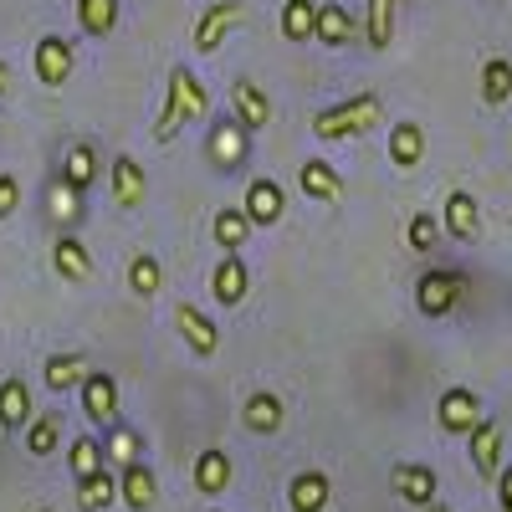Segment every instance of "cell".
<instances>
[{
  "instance_id": "cell-30",
  "label": "cell",
  "mask_w": 512,
  "mask_h": 512,
  "mask_svg": "<svg viewBox=\"0 0 512 512\" xmlns=\"http://www.w3.org/2000/svg\"><path fill=\"white\" fill-rule=\"evenodd\" d=\"M77 21L88 36H108L118 26V0H77Z\"/></svg>"
},
{
  "instance_id": "cell-29",
  "label": "cell",
  "mask_w": 512,
  "mask_h": 512,
  "mask_svg": "<svg viewBox=\"0 0 512 512\" xmlns=\"http://www.w3.org/2000/svg\"><path fill=\"white\" fill-rule=\"evenodd\" d=\"M395 11H400V0H369V47L384 52L395 41Z\"/></svg>"
},
{
  "instance_id": "cell-32",
  "label": "cell",
  "mask_w": 512,
  "mask_h": 512,
  "mask_svg": "<svg viewBox=\"0 0 512 512\" xmlns=\"http://www.w3.org/2000/svg\"><path fill=\"white\" fill-rule=\"evenodd\" d=\"M210 231H216V241H221L226 251H241L246 236H251V221H246V210H241V205H231V210H221V216L210 221Z\"/></svg>"
},
{
  "instance_id": "cell-42",
  "label": "cell",
  "mask_w": 512,
  "mask_h": 512,
  "mask_svg": "<svg viewBox=\"0 0 512 512\" xmlns=\"http://www.w3.org/2000/svg\"><path fill=\"white\" fill-rule=\"evenodd\" d=\"M6 93H11V67L0 62V98H6Z\"/></svg>"
},
{
  "instance_id": "cell-25",
  "label": "cell",
  "mask_w": 512,
  "mask_h": 512,
  "mask_svg": "<svg viewBox=\"0 0 512 512\" xmlns=\"http://www.w3.org/2000/svg\"><path fill=\"white\" fill-rule=\"evenodd\" d=\"M241 415H246V425H251V431L272 436L277 425H282V415H287V410H282V395H272V390H256V395L246 400V410H241Z\"/></svg>"
},
{
  "instance_id": "cell-33",
  "label": "cell",
  "mask_w": 512,
  "mask_h": 512,
  "mask_svg": "<svg viewBox=\"0 0 512 512\" xmlns=\"http://www.w3.org/2000/svg\"><path fill=\"white\" fill-rule=\"evenodd\" d=\"M313 16H318L313 0H287L282 6V36L287 41H313Z\"/></svg>"
},
{
  "instance_id": "cell-34",
  "label": "cell",
  "mask_w": 512,
  "mask_h": 512,
  "mask_svg": "<svg viewBox=\"0 0 512 512\" xmlns=\"http://www.w3.org/2000/svg\"><path fill=\"white\" fill-rule=\"evenodd\" d=\"M405 241H410V251H436L441 221L431 216V210H420V216H410V226H405Z\"/></svg>"
},
{
  "instance_id": "cell-27",
  "label": "cell",
  "mask_w": 512,
  "mask_h": 512,
  "mask_svg": "<svg viewBox=\"0 0 512 512\" xmlns=\"http://www.w3.org/2000/svg\"><path fill=\"white\" fill-rule=\"evenodd\" d=\"M62 180H67L72 190H88V185L98 180V149H93V144H72V154H67V169H62Z\"/></svg>"
},
{
  "instance_id": "cell-22",
  "label": "cell",
  "mask_w": 512,
  "mask_h": 512,
  "mask_svg": "<svg viewBox=\"0 0 512 512\" xmlns=\"http://www.w3.org/2000/svg\"><path fill=\"white\" fill-rule=\"evenodd\" d=\"M420 159H425V128L420 123H395L390 128V164L415 169Z\"/></svg>"
},
{
  "instance_id": "cell-18",
  "label": "cell",
  "mask_w": 512,
  "mask_h": 512,
  "mask_svg": "<svg viewBox=\"0 0 512 512\" xmlns=\"http://www.w3.org/2000/svg\"><path fill=\"white\" fill-rule=\"evenodd\" d=\"M118 497H123L128 507H134V512L154 507L159 487H154V472H149V466H139V461H128V466H123V477H118Z\"/></svg>"
},
{
  "instance_id": "cell-2",
  "label": "cell",
  "mask_w": 512,
  "mask_h": 512,
  "mask_svg": "<svg viewBox=\"0 0 512 512\" xmlns=\"http://www.w3.org/2000/svg\"><path fill=\"white\" fill-rule=\"evenodd\" d=\"M205 113H210V98H205V88H200V77H195L190 67H175V77H169V103H164V113H159L154 134L169 139V134H180L185 123L205 118Z\"/></svg>"
},
{
  "instance_id": "cell-12",
  "label": "cell",
  "mask_w": 512,
  "mask_h": 512,
  "mask_svg": "<svg viewBox=\"0 0 512 512\" xmlns=\"http://www.w3.org/2000/svg\"><path fill=\"white\" fill-rule=\"evenodd\" d=\"M328 497H333L328 472H297V477H292V487H287L292 512H323V507H328Z\"/></svg>"
},
{
  "instance_id": "cell-37",
  "label": "cell",
  "mask_w": 512,
  "mask_h": 512,
  "mask_svg": "<svg viewBox=\"0 0 512 512\" xmlns=\"http://www.w3.org/2000/svg\"><path fill=\"white\" fill-rule=\"evenodd\" d=\"M67 461H72V477H88V472H98V466H103V446L82 436V441H72V456Z\"/></svg>"
},
{
  "instance_id": "cell-20",
  "label": "cell",
  "mask_w": 512,
  "mask_h": 512,
  "mask_svg": "<svg viewBox=\"0 0 512 512\" xmlns=\"http://www.w3.org/2000/svg\"><path fill=\"white\" fill-rule=\"evenodd\" d=\"M231 103H236V118L251 128V134L272 123V103H267V93L256 88V82H236V88H231Z\"/></svg>"
},
{
  "instance_id": "cell-21",
  "label": "cell",
  "mask_w": 512,
  "mask_h": 512,
  "mask_svg": "<svg viewBox=\"0 0 512 512\" xmlns=\"http://www.w3.org/2000/svg\"><path fill=\"white\" fill-rule=\"evenodd\" d=\"M226 487H231V456H226V451H200V456H195V492L216 497V492H226Z\"/></svg>"
},
{
  "instance_id": "cell-38",
  "label": "cell",
  "mask_w": 512,
  "mask_h": 512,
  "mask_svg": "<svg viewBox=\"0 0 512 512\" xmlns=\"http://www.w3.org/2000/svg\"><path fill=\"white\" fill-rule=\"evenodd\" d=\"M72 195H77V190L62 180L57 195H52V216H57V221H77V200H72Z\"/></svg>"
},
{
  "instance_id": "cell-43",
  "label": "cell",
  "mask_w": 512,
  "mask_h": 512,
  "mask_svg": "<svg viewBox=\"0 0 512 512\" xmlns=\"http://www.w3.org/2000/svg\"><path fill=\"white\" fill-rule=\"evenodd\" d=\"M425 512H451V507H436V502H431V507H425Z\"/></svg>"
},
{
  "instance_id": "cell-15",
  "label": "cell",
  "mask_w": 512,
  "mask_h": 512,
  "mask_svg": "<svg viewBox=\"0 0 512 512\" xmlns=\"http://www.w3.org/2000/svg\"><path fill=\"white\" fill-rule=\"evenodd\" d=\"M297 185H303L308 200H338L344 195V175H338L328 159H308L303 169H297Z\"/></svg>"
},
{
  "instance_id": "cell-9",
  "label": "cell",
  "mask_w": 512,
  "mask_h": 512,
  "mask_svg": "<svg viewBox=\"0 0 512 512\" xmlns=\"http://www.w3.org/2000/svg\"><path fill=\"white\" fill-rule=\"evenodd\" d=\"M36 77L47 82V88H62V82L72 77V41L62 36H47L36 47Z\"/></svg>"
},
{
  "instance_id": "cell-4",
  "label": "cell",
  "mask_w": 512,
  "mask_h": 512,
  "mask_svg": "<svg viewBox=\"0 0 512 512\" xmlns=\"http://www.w3.org/2000/svg\"><path fill=\"white\" fill-rule=\"evenodd\" d=\"M246 16H251L246 0H216V6L200 16V26H195V52H216Z\"/></svg>"
},
{
  "instance_id": "cell-6",
  "label": "cell",
  "mask_w": 512,
  "mask_h": 512,
  "mask_svg": "<svg viewBox=\"0 0 512 512\" xmlns=\"http://www.w3.org/2000/svg\"><path fill=\"white\" fill-rule=\"evenodd\" d=\"M436 420H441V431H446V436H466V431H472V425L482 420V400H477L472 390H461V384H456V390L441 395Z\"/></svg>"
},
{
  "instance_id": "cell-7",
  "label": "cell",
  "mask_w": 512,
  "mask_h": 512,
  "mask_svg": "<svg viewBox=\"0 0 512 512\" xmlns=\"http://www.w3.org/2000/svg\"><path fill=\"white\" fill-rule=\"evenodd\" d=\"M466 441H472V466H477V477H497V466H502V425L497 420H477L472 431H466Z\"/></svg>"
},
{
  "instance_id": "cell-39",
  "label": "cell",
  "mask_w": 512,
  "mask_h": 512,
  "mask_svg": "<svg viewBox=\"0 0 512 512\" xmlns=\"http://www.w3.org/2000/svg\"><path fill=\"white\" fill-rule=\"evenodd\" d=\"M16 205H21V185H16L11 175H0V221H6Z\"/></svg>"
},
{
  "instance_id": "cell-3",
  "label": "cell",
  "mask_w": 512,
  "mask_h": 512,
  "mask_svg": "<svg viewBox=\"0 0 512 512\" xmlns=\"http://www.w3.org/2000/svg\"><path fill=\"white\" fill-rule=\"evenodd\" d=\"M461 292H466V277L451 272V267H431L420 282H415V308L425 318H446L456 303H461Z\"/></svg>"
},
{
  "instance_id": "cell-40",
  "label": "cell",
  "mask_w": 512,
  "mask_h": 512,
  "mask_svg": "<svg viewBox=\"0 0 512 512\" xmlns=\"http://www.w3.org/2000/svg\"><path fill=\"white\" fill-rule=\"evenodd\" d=\"M113 456H118L123 466L139 461V436H134V431H118V436H113Z\"/></svg>"
},
{
  "instance_id": "cell-31",
  "label": "cell",
  "mask_w": 512,
  "mask_h": 512,
  "mask_svg": "<svg viewBox=\"0 0 512 512\" xmlns=\"http://www.w3.org/2000/svg\"><path fill=\"white\" fill-rule=\"evenodd\" d=\"M41 374H47V390H72V384H82V374H88V359L82 354H52Z\"/></svg>"
},
{
  "instance_id": "cell-35",
  "label": "cell",
  "mask_w": 512,
  "mask_h": 512,
  "mask_svg": "<svg viewBox=\"0 0 512 512\" xmlns=\"http://www.w3.org/2000/svg\"><path fill=\"white\" fill-rule=\"evenodd\" d=\"M57 441H62V420H57V415H47V420H31V431H26V451H31V456H47V451H57Z\"/></svg>"
},
{
  "instance_id": "cell-19",
  "label": "cell",
  "mask_w": 512,
  "mask_h": 512,
  "mask_svg": "<svg viewBox=\"0 0 512 512\" xmlns=\"http://www.w3.org/2000/svg\"><path fill=\"white\" fill-rule=\"evenodd\" d=\"M313 41H323V47H349V41H354V16L344 6H318Z\"/></svg>"
},
{
  "instance_id": "cell-1",
  "label": "cell",
  "mask_w": 512,
  "mask_h": 512,
  "mask_svg": "<svg viewBox=\"0 0 512 512\" xmlns=\"http://www.w3.org/2000/svg\"><path fill=\"white\" fill-rule=\"evenodd\" d=\"M379 118H384V103H379L374 93H359V98L338 103V108H323V113L313 118V134L328 139V144H338V139H359V134H369Z\"/></svg>"
},
{
  "instance_id": "cell-13",
  "label": "cell",
  "mask_w": 512,
  "mask_h": 512,
  "mask_svg": "<svg viewBox=\"0 0 512 512\" xmlns=\"http://www.w3.org/2000/svg\"><path fill=\"white\" fill-rule=\"evenodd\" d=\"M282 185H272V180H251V190H246V221L251 226H272V221H282Z\"/></svg>"
},
{
  "instance_id": "cell-36",
  "label": "cell",
  "mask_w": 512,
  "mask_h": 512,
  "mask_svg": "<svg viewBox=\"0 0 512 512\" xmlns=\"http://www.w3.org/2000/svg\"><path fill=\"white\" fill-rule=\"evenodd\" d=\"M128 287H134L139 297H154V292H159V262H154L149 251L128 262Z\"/></svg>"
},
{
  "instance_id": "cell-5",
  "label": "cell",
  "mask_w": 512,
  "mask_h": 512,
  "mask_svg": "<svg viewBox=\"0 0 512 512\" xmlns=\"http://www.w3.org/2000/svg\"><path fill=\"white\" fill-rule=\"evenodd\" d=\"M246 149H251V128H246L241 118L210 123V144H205V154H210V164H216V169H236V164H246Z\"/></svg>"
},
{
  "instance_id": "cell-41",
  "label": "cell",
  "mask_w": 512,
  "mask_h": 512,
  "mask_svg": "<svg viewBox=\"0 0 512 512\" xmlns=\"http://www.w3.org/2000/svg\"><path fill=\"white\" fill-rule=\"evenodd\" d=\"M497 502H502V512H512V466H497Z\"/></svg>"
},
{
  "instance_id": "cell-8",
  "label": "cell",
  "mask_w": 512,
  "mask_h": 512,
  "mask_svg": "<svg viewBox=\"0 0 512 512\" xmlns=\"http://www.w3.org/2000/svg\"><path fill=\"white\" fill-rule=\"evenodd\" d=\"M390 487L410 507H431L436 502V472H431V466H420V461H400L395 472H390Z\"/></svg>"
},
{
  "instance_id": "cell-17",
  "label": "cell",
  "mask_w": 512,
  "mask_h": 512,
  "mask_svg": "<svg viewBox=\"0 0 512 512\" xmlns=\"http://www.w3.org/2000/svg\"><path fill=\"white\" fill-rule=\"evenodd\" d=\"M144 195H149V185H144V169L134 164V159H113V200L123 205V210H139L144 205Z\"/></svg>"
},
{
  "instance_id": "cell-28",
  "label": "cell",
  "mask_w": 512,
  "mask_h": 512,
  "mask_svg": "<svg viewBox=\"0 0 512 512\" xmlns=\"http://www.w3.org/2000/svg\"><path fill=\"white\" fill-rule=\"evenodd\" d=\"M507 98H512V62H507V57H492V62L482 67V103L502 108Z\"/></svg>"
},
{
  "instance_id": "cell-14",
  "label": "cell",
  "mask_w": 512,
  "mask_h": 512,
  "mask_svg": "<svg viewBox=\"0 0 512 512\" xmlns=\"http://www.w3.org/2000/svg\"><path fill=\"white\" fill-rule=\"evenodd\" d=\"M246 287H251V272H246V262H241L236 251H226V262H221L216 272H210V292H216L226 308H236L241 297H246Z\"/></svg>"
},
{
  "instance_id": "cell-24",
  "label": "cell",
  "mask_w": 512,
  "mask_h": 512,
  "mask_svg": "<svg viewBox=\"0 0 512 512\" xmlns=\"http://www.w3.org/2000/svg\"><path fill=\"white\" fill-rule=\"evenodd\" d=\"M113 502H118V482L103 472V466H98V472H88V477H77V507L82 512H103Z\"/></svg>"
},
{
  "instance_id": "cell-10",
  "label": "cell",
  "mask_w": 512,
  "mask_h": 512,
  "mask_svg": "<svg viewBox=\"0 0 512 512\" xmlns=\"http://www.w3.org/2000/svg\"><path fill=\"white\" fill-rule=\"evenodd\" d=\"M82 410H88V420H98V425H108L113 420V410H118V384L108 379V374H82Z\"/></svg>"
},
{
  "instance_id": "cell-23",
  "label": "cell",
  "mask_w": 512,
  "mask_h": 512,
  "mask_svg": "<svg viewBox=\"0 0 512 512\" xmlns=\"http://www.w3.org/2000/svg\"><path fill=\"white\" fill-rule=\"evenodd\" d=\"M52 262H57V272H62L67 282H88V277H93V256H88V246H82L77 236H62V241L52 246Z\"/></svg>"
},
{
  "instance_id": "cell-16",
  "label": "cell",
  "mask_w": 512,
  "mask_h": 512,
  "mask_svg": "<svg viewBox=\"0 0 512 512\" xmlns=\"http://www.w3.org/2000/svg\"><path fill=\"white\" fill-rule=\"evenodd\" d=\"M441 226H446L456 241H472V236H477V226H482L477 200L466 195V190H451V195H446V216H441Z\"/></svg>"
},
{
  "instance_id": "cell-26",
  "label": "cell",
  "mask_w": 512,
  "mask_h": 512,
  "mask_svg": "<svg viewBox=\"0 0 512 512\" xmlns=\"http://www.w3.org/2000/svg\"><path fill=\"white\" fill-rule=\"evenodd\" d=\"M31 420V395H26V384L21 379H6L0 384V425L6 431H16V425Z\"/></svg>"
},
{
  "instance_id": "cell-11",
  "label": "cell",
  "mask_w": 512,
  "mask_h": 512,
  "mask_svg": "<svg viewBox=\"0 0 512 512\" xmlns=\"http://www.w3.org/2000/svg\"><path fill=\"white\" fill-rule=\"evenodd\" d=\"M175 328L185 333V344H190L195 354H216V349H221L216 323H210L200 308H190V303H180V308H175Z\"/></svg>"
}]
</instances>
